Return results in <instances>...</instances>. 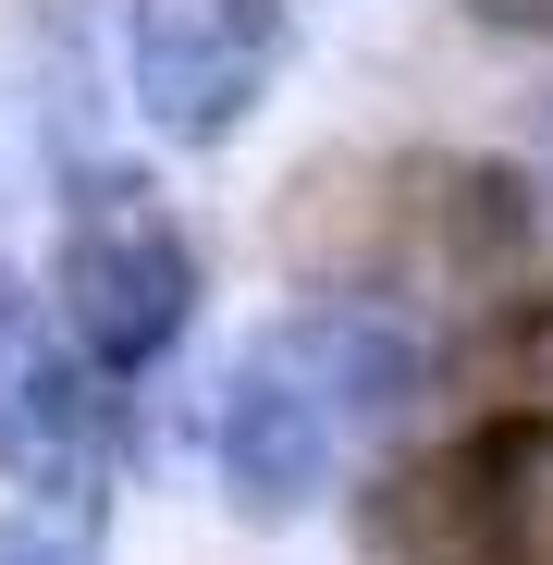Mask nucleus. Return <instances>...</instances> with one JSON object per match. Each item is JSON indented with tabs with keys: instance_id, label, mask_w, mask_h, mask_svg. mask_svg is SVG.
<instances>
[{
	"instance_id": "nucleus-4",
	"label": "nucleus",
	"mask_w": 553,
	"mask_h": 565,
	"mask_svg": "<svg viewBox=\"0 0 553 565\" xmlns=\"http://www.w3.org/2000/svg\"><path fill=\"white\" fill-rule=\"evenodd\" d=\"M124 455V394L74 356L50 282L0 258V480L13 492H111Z\"/></svg>"
},
{
	"instance_id": "nucleus-7",
	"label": "nucleus",
	"mask_w": 553,
	"mask_h": 565,
	"mask_svg": "<svg viewBox=\"0 0 553 565\" xmlns=\"http://www.w3.org/2000/svg\"><path fill=\"white\" fill-rule=\"evenodd\" d=\"M480 25H504V38H553V0H468Z\"/></svg>"
},
{
	"instance_id": "nucleus-5",
	"label": "nucleus",
	"mask_w": 553,
	"mask_h": 565,
	"mask_svg": "<svg viewBox=\"0 0 553 565\" xmlns=\"http://www.w3.org/2000/svg\"><path fill=\"white\" fill-rule=\"evenodd\" d=\"M455 504L492 565H553V406H504L455 443Z\"/></svg>"
},
{
	"instance_id": "nucleus-6",
	"label": "nucleus",
	"mask_w": 553,
	"mask_h": 565,
	"mask_svg": "<svg viewBox=\"0 0 553 565\" xmlns=\"http://www.w3.org/2000/svg\"><path fill=\"white\" fill-rule=\"evenodd\" d=\"M0 565H111V492H13Z\"/></svg>"
},
{
	"instance_id": "nucleus-3",
	"label": "nucleus",
	"mask_w": 553,
	"mask_h": 565,
	"mask_svg": "<svg viewBox=\"0 0 553 565\" xmlns=\"http://www.w3.org/2000/svg\"><path fill=\"white\" fill-rule=\"evenodd\" d=\"M296 62V0H124V99L160 148H234Z\"/></svg>"
},
{
	"instance_id": "nucleus-1",
	"label": "nucleus",
	"mask_w": 553,
	"mask_h": 565,
	"mask_svg": "<svg viewBox=\"0 0 553 565\" xmlns=\"http://www.w3.org/2000/svg\"><path fill=\"white\" fill-rule=\"evenodd\" d=\"M430 369H443V344H430V320L406 296H308L270 332H246L222 394H210V480H222V504L246 529H296L308 504H332L357 443L418 418Z\"/></svg>"
},
{
	"instance_id": "nucleus-2",
	"label": "nucleus",
	"mask_w": 553,
	"mask_h": 565,
	"mask_svg": "<svg viewBox=\"0 0 553 565\" xmlns=\"http://www.w3.org/2000/svg\"><path fill=\"white\" fill-rule=\"evenodd\" d=\"M198 296H210V258H198V222H184L148 172L124 160H86L62 148V222H50V308L74 332V356L99 369L111 394L160 382L198 332Z\"/></svg>"
}]
</instances>
